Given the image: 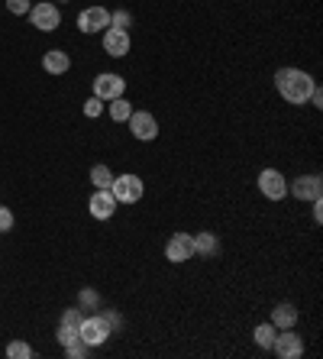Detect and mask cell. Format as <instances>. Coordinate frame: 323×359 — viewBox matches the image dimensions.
I'll return each mask as SVG.
<instances>
[{"label":"cell","instance_id":"6da1fadb","mask_svg":"<svg viewBox=\"0 0 323 359\" xmlns=\"http://www.w3.org/2000/svg\"><path fill=\"white\" fill-rule=\"evenodd\" d=\"M314 75L304 72V68H294V65H284L275 72V88H278V97L291 107H304L310 100V91H314Z\"/></svg>","mask_w":323,"mask_h":359},{"label":"cell","instance_id":"7a4b0ae2","mask_svg":"<svg viewBox=\"0 0 323 359\" xmlns=\"http://www.w3.org/2000/svg\"><path fill=\"white\" fill-rule=\"evenodd\" d=\"M110 337L114 334H110V324L104 320V314H84L81 324H78V340H81L84 346H91V350L104 346Z\"/></svg>","mask_w":323,"mask_h":359},{"label":"cell","instance_id":"3957f363","mask_svg":"<svg viewBox=\"0 0 323 359\" xmlns=\"http://www.w3.org/2000/svg\"><path fill=\"white\" fill-rule=\"evenodd\" d=\"M110 194L116 198V204H139L146 194V182L136 172H123V175H114Z\"/></svg>","mask_w":323,"mask_h":359},{"label":"cell","instance_id":"277c9868","mask_svg":"<svg viewBox=\"0 0 323 359\" xmlns=\"http://www.w3.org/2000/svg\"><path fill=\"white\" fill-rule=\"evenodd\" d=\"M256 184H259V191H262V198L275 201V204L288 198V178H284L282 168H262Z\"/></svg>","mask_w":323,"mask_h":359},{"label":"cell","instance_id":"5b68a950","mask_svg":"<svg viewBox=\"0 0 323 359\" xmlns=\"http://www.w3.org/2000/svg\"><path fill=\"white\" fill-rule=\"evenodd\" d=\"M26 17H29V26H33V29H39V33H55L58 23H62V13H58V7L52 4V0L33 4V10H29Z\"/></svg>","mask_w":323,"mask_h":359},{"label":"cell","instance_id":"8992f818","mask_svg":"<svg viewBox=\"0 0 323 359\" xmlns=\"http://www.w3.org/2000/svg\"><path fill=\"white\" fill-rule=\"evenodd\" d=\"M100 46L107 52L110 59H126L130 49H133V39H130V29H116V26H107L100 33Z\"/></svg>","mask_w":323,"mask_h":359},{"label":"cell","instance_id":"52a82bcc","mask_svg":"<svg viewBox=\"0 0 323 359\" xmlns=\"http://www.w3.org/2000/svg\"><path fill=\"white\" fill-rule=\"evenodd\" d=\"M272 353L278 359H301L304 356V337L294 334V327H288V330H278L272 340Z\"/></svg>","mask_w":323,"mask_h":359},{"label":"cell","instance_id":"ba28073f","mask_svg":"<svg viewBox=\"0 0 323 359\" xmlns=\"http://www.w3.org/2000/svg\"><path fill=\"white\" fill-rule=\"evenodd\" d=\"M126 126H130L133 140H139V142L158 140V120L152 117L149 110H133V114H130V120H126Z\"/></svg>","mask_w":323,"mask_h":359},{"label":"cell","instance_id":"9c48e42d","mask_svg":"<svg viewBox=\"0 0 323 359\" xmlns=\"http://www.w3.org/2000/svg\"><path fill=\"white\" fill-rule=\"evenodd\" d=\"M288 194H294L298 201H317L323 198V178L317 175V172H310V175H298L294 182H288Z\"/></svg>","mask_w":323,"mask_h":359},{"label":"cell","instance_id":"30bf717a","mask_svg":"<svg viewBox=\"0 0 323 359\" xmlns=\"http://www.w3.org/2000/svg\"><path fill=\"white\" fill-rule=\"evenodd\" d=\"M110 26V10L107 7H84L81 13H78V29L81 33H88V36H94V33H104Z\"/></svg>","mask_w":323,"mask_h":359},{"label":"cell","instance_id":"8fae6325","mask_svg":"<svg viewBox=\"0 0 323 359\" xmlns=\"http://www.w3.org/2000/svg\"><path fill=\"white\" fill-rule=\"evenodd\" d=\"M165 259L174 266H184L188 259H194V236L191 233H174L165 243Z\"/></svg>","mask_w":323,"mask_h":359},{"label":"cell","instance_id":"7c38bea8","mask_svg":"<svg viewBox=\"0 0 323 359\" xmlns=\"http://www.w3.org/2000/svg\"><path fill=\"white\" fill-rule=\"evenodd\" d=\"M126 94V78L116 75V72H104V75L94 78V97L100 100H114Z\"/></svg>","mask_w":323,"mask_h":359},{"label":"cell","instance_id":"4fadbf2b","mask_svg":"<svg viewBox=\"0 0 323 359\" xmlns=\"http://www.w3.org/2000/svg\"><path fill=\"white\" fill-rule=\"evenodd\" d=\"M116 198L110 194V188H94L91 201H88V214H91L94 220H110L116 214Z\"/></svg>","mask_w":323,"mask_h":359},{"label":"cell","instance_id":"5bb4252c","mask_svg":"<svg viewBox=\"0 0 323 359\" xmlns=\"http://www.w3.org/2000/svg\"><path fill=\"white\" fill-rule=\"evenodd\" d=\"M220 250H224V243H220L217 233H210V230L194 233V256H200V259H217Z\"/></svg>","mask_w":323,"mask_h":359},{"label":"cell","instance_id":"9a60e30c","mask_svg":"<svg viewBox=\"0 0 323 359\" xmlns=\"http://www.w3.org/2000/svg\"><path fill=\"white\" fill-rule=\"evenodd\" d=\"M42 68H46V75H65L68 68H71V55L65 49H49L42 55Z\"/></svg>","mask_w":323,"mask_h":359},{"label":"cell","instance_id":"2e32d148","mask_svg":"<svg viewBox=\"0 0 323 359\" xmlns=\"http://www.w3.org/2000/svg\"><path fill=\"white\" fill-rule=\"evenodd\" d=\"M298 308H294V304H291V301H278V304H275L272 308V324L278 327V330H288V327H294L298 324Z\"/></svg>","mask_w":323,"mask_h":359},{"label":"cell","instance_id":"e0dca14e","mask_svg":"<svg viewBox=\"0 0 323 359\" xmlns=\"http://www.w3.org/2000/svg\"><path fill=\"white\" fill-rule=\"evenodd\" d=\"M107 110H110V120H114V123H126V120H130V114H133L136 107L126 100V94H123V97L107 100Z\"/></svg>","mask_w":323,"mask_h":359},{"label":"cell","instance_id":"ac0fdd59","mask_svg":"<svg viewBox=\"0 0 323 359\" xmlns=\"http://www.w3.org/2000/svg\"><path fill=\"white\" fill-rule=\"evenodd\" d=\"M275 334H278V327H275L272 320H266V324H259L256 330H252V340H256V346H262V350H272Z\"/></svg>","mask_w":323,"mask_h":359},{"label":"cell","instance_id":"d6986e66","mask_svg":"<svg viewBox=\"0 0 323 359\" xmlns=\"http://www.w3.org/2000/svg\"><path fill=\"white\" fill-rule=\"evenodd\" d=\"M91 184L94 188H110V184H114V172H110V165L97 162V165L91 168Z\"/></svg>","mask_w":323,"mask_h":359},{"label":"cell","instance_id":"ffe728a7","mask_svg":"<svg viewBox=\"0 0 323 359\" xmlns=\"http://www.w3.org/2000/svg\"><path fill=\"white\" fill-rule=\"evenodd\" d=\"M7 356L10 359H29L33 356V346L23 340H13V343H7Z\"/></svg>","mask_w":323,"mask_h":359},{"label":"cell","instance_id":"44dd1931","mask_svg":"<svg viewBox=\"0 0 323 359\" xmlns=\"http://www.w3.org/2000/svg\"><path fill=\"white\" fill-rule=\"evenodd\" d=\"M104 104H107V100H100V97H94V94H91V97L84 100V117H88V120H97L100 114H104Z\"/></svg>","mask_w":323,"mask_h":359},{"label":"cell","instance_id":"7402d4cb","mask_svg":"<svg viewBox=\"0 0 323 359\" xmlns=\"http://www.w3.org/2000/svg\"><path fill=\"white\" fill-rule=\"evenodd\" d=\"M110 26L130 29V26H133V13H130V10H114V13H110Z\"/></svg>","mask_w":323,"mask_h":359},{"label":"cell","instance_id":"603a6c76","mask_svg":"<svg viewBox=\"0 0 323 359\" xmlns=\"http://www.w3.org/2000/svg\"><path fill=\"white\" fill-rule=\"evenodd\" d=\"M55 340L62 343V346H68V343H75V340H78V327H71V324H58Z\"/></svg>","mask_w":323,"mask_h":359},{"label":"cell","instance_id":"cb8c5ba5","mask_svg":"<svg viewBox=\"0 0 323 359\" xmlns=\"http://www.w3.org/2000/svg\"><path fill=\"white\" fill-rule=\"evenodd\" d=\"M62 350H65L68 359H84L88 353H91V346H84L81 340H75V343H68V346H62Z\"/></svg>","mask_w":323,"mask_h":359},{"label":"cell","instance_id":"d4e9b609","mask_svg":"<svg viewBox=\"0 0 323 359\" xmlns=\"http://www.w3.org/2000/svg\"><path fill=\"white\" fill-rule=\"evenodd\" d=\"M97 304H100V294H97V292H91V288H84L81 298H78V308L88 311V308H97Z\"/></svg>","mask_w":323,"mask_h":359},{"label":"cell","instance_id":"484cf974","mask_svg":"<svg viewBox=\"0 0 323 359\" xmlns=\"http://www.w3.org/2000/svg\"><path fill=\"white\" fill-rule=\"evenodd\" d=\"M13 224H17V217H13V210L0 204V233H10V230H13Z\"/></svg>","mask_w":323,"mask_h":359},{"label":"cell","instance_id":"4316f807","mask_svg":"<svg viewBox=\"0 0 323 359\" xmlns=\"http://www.w3.org/2000/svg\"><path fill=\"white\" fill-rule=\"evenodd\" d=\"M104 314V320L110 324V334H120L123 330V318H120V311H100Z\"/></svg>","mask_w":323,"mask_h":359},{"label":"cell","instance_id":"83f0119b","mask_svg":"<svg viewBox=\"0 0 323 359\" xmlns=\"http://www.w3.org/2000/svg\"><path fill=\"white\" fill-rule=\"evenodd\" d=\"M7 10L13 17H26V13L33 10V4H29V0H7Z\"/></svg>","mask_w":323,"mask_h":359},{"label":"cell","instance_id":"f1b7e54d","mask_svg":"<svg viewBox=\"0 0 323 359\" xmlns=\"http://www.w3.org/2000/svg\"><path fill=\"white\" fill-rule=\"evenodd\" d=\"M307 104H310V107H317V110L323 107V88H320V84H314V91H310V100H307Z\"/></svg>","mask_w":323,"mask_h":359},{"label":"cell","instance_id":"f546056e","mask_svg":"<svg viewBox=\"0 0 323 359\" xmlns=\"http://www.w3.org/2000/svg\"><path fill=\"white\" fill-rule=\"evenodd\" d=\"M310 217H314V224H320L323 220V198L310 201Z\"/></svg>","mask_w":323,"mask_h":359},{"label":"cell","instance_id":"4dcf8cb0","mask_svg":"<svg viewBox=\"0 0 323 359\" xmlns=\"http://www.w3.org/2000/svg\"><path fill=\"white\" fill-rule=\"evenodd\" d=\"M58 4H68V0H58Z\"/></svg>","mask_w":323,"mask_h":359}]
</instances>
